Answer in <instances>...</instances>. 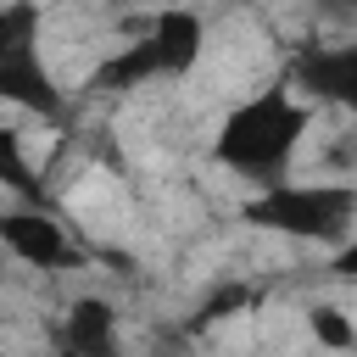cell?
<instances>
[{
    "label": "cell",
    "mask_w": 357,
    "mask_h": 357,
    "mask_svg": "<svg viewBox=\"0 0 357 357\" xmlns=\"http://www.w3.org/2000/svg\"><path fill=\"white\" fill-rule=\"evenodd\" d=\"M307 123H312V112L290 89H262V95L240 100L223 117V128H218V162H229L240 178L273 190V184H284V167H290Z\"/></svg>",
    "instance_id": "6da1fadb"
},
{
    "label": "cell",
    "mask_w": 357,
    "mask_h": 357,
    "mask_svg": "<svg viewBox=\"0 0 357 357\" xmlns=\"http://www.w3.org/2000/svg\"><path fill=\"white\" fill-rule=\"evenodd\" d=\"M251 223L273 229V234H296V240H346L351 223H357V190L351 184H329V178H312V184H273L262 190L251 206H245Z\"/></svg>",
    "instance_id": "7a4b0ae2"
},
{
    "label": "cell",
    "mask_w": 357,
    "mask_h": 357,
    "mask_svg": "<svg viewBox=\"0 0 357 357\" xmlns=\"http://www.w3.org/2000/svg\"><path fill=\"white\" fill-rule=\"evenodd\" d=\"M0 100L33 106V112H56L61 95L45 73L39 56V11H0Z\"/></svg>",
    "instance_id": "3957f363"
},
{
    "label": "cell",
    "mask_w": 357,
    "mask_h": 357,
    "mask_svg": "<svg viewBox=\"0 0 357 357\" xmlns=\"http://www.w3.org/2000/svg\"><path fill=\"white\" fill-rule=\"evenodd\" d=\"M0 245H6L11 257H22L28 268H61V262H73V245H67L61 223L45 218V206H17V212H6V218H0Z\"/></svg>",
    "instance_id": "277c9868"
},
{
    "label": "cell",
    "mask_w": 357,
    "mask_h": 357,
    "mask_svg": "<svg viewBox=\"0 0 357 357\" xmlns=\"http://www.w3.org/2000/svg\"><path fill=\"white\" fill-rule=\"evenodd\" d=\"M296 89H307L312 100L357 106V45H312L296 67Z\"/></svg>",
    "instance_id": "5b68a950"
},
{
    "label": "cell",
    "mask_w": 357,
    "mask_h": 357,
    "mask_svg": "<svg viewBox=\"0 0 357 357\" xmlns=\"http://www.w3.org/2000/svg\"><path fill=\"white\" fill-rule=\"evenodd\" d=\"M67 346L73 357H117V312L100 296H78L67 312Z\"/></svg>",
    "instance_id": "8992f818"
},
{
    "label": "cell",
    "mask_w": 357,
    "mask_h": 357,
    "mask_svg": "<svg viewBox=\"0 0 357 357\" xmlns=\"http://www.w3.org/2000/svg\"><path fill=\"white\" fill-rule=\"evenodd\" d=\"M307 329L324 351H357V324L340 312V307H312L307 312Z\"/></svg>",
    "instance_id": "52a82bcc"
},
{
    "label": "cell",
    "mask_w": 357,
    "mask_h": 357,
    "mask_svg": "<svg viewBox=\"0 0 357 357\" xmlns=\"http://www.w3.org/2000/svg\"><path fill=\"white\" fill-rule=\"evenodd\" d=\"M335 273H340V279H357V245H346V251L335 257Z\"/></svg>",
    "instance_id": "ba28073f"
}]
</instances>
